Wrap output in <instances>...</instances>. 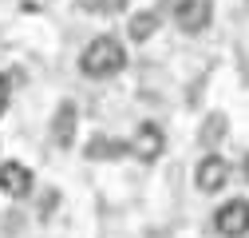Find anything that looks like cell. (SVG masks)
Here are the masks:
<instances>
[{
  "mask_svg": "<svg viewBox=\"0 0 249 238\" xmlns=\"http://www.w3.org/2000/svg\"><path fill=\"white\" fill-rule=\"evenodd\" d=\"M123 68H127V48H123V40H115V36H95L79 52V72L87 79H111Z\"/></svg>",
  "mask_w": 249,
  "mask_h": 238,
  "instance_id": "cell-1",
  "label": "cell"
},
{
  "mask_svg": "<svg viewBox=\"0 0 249 238\" xmlns=\"http://www.w3.org/2000/svg\"><path fill=\"white\" fill-rule=\"evenodd\" d=\"M213 20V0H178L174 4V24L186 36H202Z\"/></svg>",
  "mask_w": 249,
  "mask_h": 238,
  "instance_id": "cell-2",
  "label": "cell"
},
{
  "mask_svg": "<svg viewBox=\"0 0 249 238\" xmlns=\"http://www.w3.org/2000/svg\"><path fill=\"white\" fill-rule=\"evenodd\" d=\"M162 147H166V135H162L159 123H139L135 135L127 139V151L135 159H142V163H154V159L162 155Z\"/></svg>",
  "mask_w": 249,
  "mask_h": 238,
  "instance_id": "cell-3",
  "label": "cell"
},
{
  "mask_svg": "<svg viewBox=\"0 0 249 238\" xmlns=\"http://www.w3.org/2000/svg\"><path fill=\"white\" fill-rule=\"evenodd\" d=\"M213 226H217L222 238H241V234H249V202H245V198H230L222 211L213 215Z\"/></svg>",
  "mask_w": 249,
  "mask_h": 238,
  "instance_id": "cell-4",
  "label": "cell"
},
{
  "mask_svg": "<svg viewBox=\"0 0 249 238\" xmlns=\"http://www.w3.org/2000/svg\"><path fill=\"white\" fill-rule=\"evenodd\" d=\"M194 183H198V191H206V195H213V191H222L226 183H230V163L222 159V155H206L202 163H198V171H194Z\"/></svg>",
  "mask_w": 249,
  "mask_h": 238,
  "instance_id": "cell-5",
  "label": "cell"
},
{
  "mask_svg": "<svg viewBox=\"0 0 249 238\" xmlns=\"http://www.w3.org/2000/svg\"><path fill=\"white\" fill-rule=\"evenodd\" d=\"M75 127H79V107L68 99V103H59L55 115H52V143L55 147H71L75 143Z\"/></svg>",
  "mask_w": 249,
  "mask_h": 238,
  "instance_id": "cell-6",
  "label": "cell"
},
{
  "mask_svg": "<svg viewBox=\"0 0 249 238\" xmlns=\"http://www.w3.org/2000/svg\"><path fill=\"white\" fill-rule=\"evenodd\" d=\"M0 191L12 195V198H24L32 195V171H28L24 163H0Z\"/></svg>",
  "mask_w": 249,
  "mask_h": 238,
  "instance_id": "cell-7",
  "label": "cell"
},
{
  "mask_svg": "<svg viewBox=\"0 0 249 238\" xmlns=\"http://www.w3.org/2000/svg\"><path fill=\"white\" fill-rule=\"evenodd\" d=\"M159 24H162V16L154 12V8H146V12H135V16L127 20V36H131L135 44H142V40H150L154 32H159Z\"/></svg>",
  "mask_w": 249,
  "mask_h": 238,
  "instance_id": "cell-8",
  "label": "cell"
},
{
  "mask_svg": "<svg viewBox=\"0 0 249 238\" xmlns=\"http://www.w3.org/2000/svg\"><path fill=\"white\" fill-rule=\"evenodd\" d=\"M123 151H127V143L107 139V135H95V139L87 143V159H119Z\"/></svg>",
  "mask_w": 249,
  "mask_h": 238,
  "instance_id": "cell-9",
  "label": "cell"
},
{
  "mask_svg": "<svg viewBox=\"0 0 249 238\" xmlns=\"http://www.w3.org/2000/svg\"><path fill=\"white\" fill-rule=\"evenodd\" d=\"M79 12H95V16H119V12H127L131 0H75Z\"/></svg>",
  "mask_w": 249,
  "mask_h": 238,
  "instance_id": "cell-10",
  "label": "cell"
},
{
  "mask_svg": "<svg viewBox=\"0 0 249 238\" xmlns=\"http://www.w3.org/2000/svg\"><path fill=\"white\" fill-rule=\"evenodd\" d=\"M222 135H226V115H222V111H213L206 123H202V143H210V147H213Z\"/></svg>",
  "mask_w": 249,
  "mask_h": 238,
  "instance_id": "cell-11",
  "label": "cell"
},
{
  "mask_svg": "<svg viewBox=\"0 0 249 238\" xmlns=\"http://www.w3.org/2000/svg\"><path fill=\"white\" fill-rule=\"evenodd\" d=\"M8 103H12V87H8V79H0V115L8 111Z\"/></svg>",
  "mask_w": 249,
  "mask_h": 238,
  "instance_id": "cell-12",
  "label": "cell"
},
{
  "mask_svg": "<svg viewBox=\"0 0 249 238\" xmlns=\"http://www.w3.org/2000/svg\"><path fill=\"white\" fill-rule=\"evenodd\" d=\"M241 171H245V178H249V155H245V163H241Z\"/></svg>",
  "mask_w": 249,
  "mask_h": 238,
  "instance_id": "cell-13",
  "label": "cell"
}]
</instances>
